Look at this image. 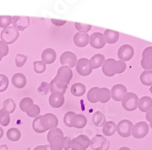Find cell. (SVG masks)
<instances>
[{"mask_svg": "<svg viewBox=\"0 0 152 150\" xmlns=\"http://www.w3.org/2000/svg\"><path fill=\"white\" fill-rule=\"evenodd\" d=\"M126 70V64L123 61H117L113 58L105 60L102 65V72L107 76H113L116 74H121Z\"/></svg>", "mask_w": 152, "mask_h": 150, "instance_id": "cell-1", "label": "cell"}, {"mask_svg": "<svg viewBox=\"0 0 152 150\" xmlns=\"http://www.w3.org/2000/svg\"><path fill=\"white\" fill-rule=\"evenodd\" d=\"M87 98L88 100L91 103H107L111 98V93H110L109 89L106 87L100 88L98 87H95L89 89V91L87 94Z\"/></svg>", "mask_w": 152, "mask_h": 150, "instance_id": "cell-2", "label": "cell"}, {"mask_svg": "<svg viewBox=\"0 0 152 150\" xmlns=\"http://www.w3.org/2000/svg\"><path fill=\"white\" fill-rule=\"evenodd\" d=\"M48 141L51 150H62L63 149V131L57 127L55 129L49 130L48 133Z\"/></svg>", "mask_w": 152, "mask_h": 150, "instance_id": "cell-3", "label": "cell"}, {"mask_svg": "<svg viewBox=\"0 0 152 150\" xmlns=\"http://www.w3.org/2000/svg\"><path fill=\"white\" fill-rule=\"evenodd\" d=\"M19 36V31L15 28L13 25H10L7 28L3 29L0 33V38H1V41L5 42L7 45H10L15 43L18 40Z\"/></svg>", "mask_w": 152, "mask_h": 150, "instance_id": "cell-4", "label": "cell"}, {"mask_svg": "<svg viewBox=\"0 0 152 150\" xmlns=\"http://www.w3.org/2000/svg\"><path fill=\"white\" fill-rule=\"evenodd\" d=\"M139 100V98L135 93H127L122 99V106L127 111H134L137 108Z\"/></svg>", "mask_w": 152, "mask_h": 150, "instance_id": "cell-5", "label": "cell"}, {"mask_svg": "<svg viewBox=\"0 0 152 150\" xmlns=\"http://www.w3.org/2000/svg\"><path fill=\"white\" fill-rule=\"evenodd\" d=\"M90 146V140L86 135H80L71 140V150H86Z\"/></svg>", "mask_w": 152, "mask_h": 150, "instance_id": "cell-6", "label": "cell"}, {"mask_svg": "<svg viewBox=\"0 0 152 150\" xmlns=\"http://www.w3.org/2000/svg\"><path fill=\"white\" fill-rule=\"evenodd\" d=\"M55 77H56L58 81H60L61 83L68 86V84L70 83V81L73 77V72L70 67L61 66L58 69L57 76Z\"/></svg>", "mask_w": 152, "mask_h": 150, "instance_id": "cell-7", "label": "cell"}, {"mask_svg": "<svg viewBox=\"0 0 152 150\" xmlns=\"http://www.w3.org/2000/svg\"><path fill=\"white\" fill-rule=\"evenodd\" d=\"M133 127L134 126L131 121L128 119H124V120H121L118 124L117 132L118 133L120 136H122V138H129L132 134Z\"/></svg>", "mask_w": 152, "mask_h": 150, "instance_id": "cell-8", "label": "cell"}, {"mask_svg": "<svg viewBox=\"0 0 152 150\" xmlns=\"http://www.w3.org/2000/svg\"><path fill=\"white\" fill-rule=\"evenodd\" d=\"M76 69H77V72L82 76H89L93 70L90 66L89 60L88 58H80L77 60V65H76Z\"/></svg>", "mask_w": 152, "mask_h": 150, "instance_id": "cell-9", "label": "cell"}, {"mask_svg": "<svg viewBox=\"0 0 152 150\" xmlns=\"http://www.w3.org/2000/svg\"><path fill=\"white\" fill-rule=\"evenodd\" d=\"M93 150H107L109 144L107 139L101 135H96L90 140V146Z\"/></svg>", "mask_w": 152, "mask_h": 150, "instance_id": "cell-10", "label": "cell"}, {"mask_svg": "<svg viewBox=\"0 0 152 150\" xmlns=\"http://www.w3.org/2000/svg\"><path fill=\"white\" fill-rule=\"evenodd\" d=\"M42 123L45 129L48 130H52L57 128L58 126V118L56 115L51 114V113H47L42 116Z\"/></svg>", "mask_w": 152, "mask_h": 150, "instance_id": "cell-11", "label": "cell"}, {"mask_svg": "<svg viewBox=\"0 0 152 150\" xmlns=\"http://www.w3.org/2000/svg\"><path fill=\"white\" fill-rule=\"evenodd\" d=\"M60 64L63 66H67V67H74L77 65V56L70 51H66L64 53H62V55L60 56L59 58Z\"/></svg>", "mask_w": 152, "mask_h": 150, "instance_id": "cell-12", "label": "cell"}, {"mask_svg": "<svg viewBox=\"0 0 152 150\" xmlns=\"http://www.w3.org/2000/svg\"><path fill=\"white\" fill-rule=\"evenodd\" d=\"M148 125L146 122H139L133 127L132 130V135L135 138L137 139H140L143 138L148 135Z\"/></svg>", "mask_w": 152, "mask_h": 150, "instance_id": "cell-13", "label": "cell"}, {"mask_svg": "<svg viewBox=\"0 0 152 150\" xmlns=\"http://www.w3.org/2000/svg\"><path fill=\"white\" fill-rule=\"evenodd\" d=\"M89 44L92 47L96 49H100L105 47L106 40L104 35L99 32H95L89 36Z\"/></svg>", "mask_w": 152, "mask_h": 150, "instance_id": "cell-14", "label": "cell"}, {"mask_svg": "<svg viewBox=\"0 0 152 150\" xmlns=\"http://www.w3.org/2000/svg\"><path fill=\"white\" fill-rule=\"evenodd\" d=\"M118 56L120 59V61H129L134 56V48L130 45H124L120 47L118 52Z\"/></svg>", "mask_w": 152, "mask_h": 150, "instance_id": "cell-15", "label": "cell"}, {"mask_svg": "<svg viewBox=\"0 0 152 150\" xmlns=\"http://www.w3.org/2000/svg\"><path fill=\"white\" fill-rule=\"evenodd\" d=\"M111 98L116 100V101H122V99L124 98V97L127 95V87L124 86V85H121V84H118V85H115L111 91Z\"/></svg>", "mask_w": 152, "mask_h": 150, "instance_id": "cell-16", "label": "cell"}, {"mask_svg": "<svg viewBox=\"0 0 152 150\" xmlns=\"http://www.w3.org/2000/svg\"><path fill=\"white\" fill-rule=\"evenodd\" d=\"M13 26L18 31H24L30 24V19L27 17H12Z\"/></svg>", "mask_w": 152, "mask_h": 150, "instance_id": "cell-17", "label": "cell"}, {"mask_svg": "<svg viewBox=\"0 0 152 150\" xmlns=\"http://www.w3.org/2000/svg\"><path fill=\"white\" fill-rule=\"evenodd\" d=\"M141 66L145 70L152 69V47L144 49L142 53Z\"/></svg>", "mask_w": 152, "mask_h": 150, "instance_id": "cell-18", "label": "cell"}, {"mask_svg": "<svg viewBox=\"0 0 152 150\" xmlns=\"http://www.w3.org/2000/svg\"><path fill=\"white\" fill-rule=\"evenodd\" d=\"M57 59V53L53 48H47L41 53V61L46 65H51Z\"/></svg>", "mask_w": 152, "mask_h": 150, "instance_id": "cell-19", "label": "cell"}, {"mask_svg": "<svg viewBox=\"0 0 152 150\" xmlns=\"http://www.w3.org/2000/svg\"><path fill=\"white\" fill-rule=\"evenodd\" d=\"M48 103L53 108H59L65 103V97L60 93H53L48 98Z\"/></svg>", "mask_w": 152, "mask_h": 150, "instance_id": "cell-20", "label": "cell"}, {"mask_svg": "<svg viewBox=\"0 0 152 150\" xmlns=\"http://www.w3.org/2000/svg\"><path fill=\"white\" fill-rule=\"evenodd\" d=\"M66 88H67V86L61 83V82L58 81L56 77H54L49 83V91L51 92V94L60 93L64 95L66 91Z\"/></svg>", "mask_w": 152, "mask_h": 150, "instance_id": "cell-21", "label": "cell"}, {"mask_svg": "<svg viewBox=\"0 0 152 150\" xmlns=\"http://www.w3.org/2000/svg\"><path fill=\"white\" fill-rule=\"evenodd\" d=\"M74 44L78 47H85L89 44V36L87 33L77 32L73 38Z\"/></svg>", "mask_w": 152, "mask_h": 150, "instance_id": "cell-22", "label": "cell"}, {"mask_svg": "<svg viewBox=\"0 0 152 150\" xmlns=\"http://www.w3.org/2000/svg\"><path fill=\"white\" fill-rule=\"evenodd\" d=\"M87 123H88V119L84 115L75 114L71 121V126L72 127H75V128H83L86 127Z\"/></svg>", "mask_w": 152, "mask_h": 150, "instance_id": "cell-23", "label": "cell"}, {"mask_svg": "<svg viewBox=\"0 0 152 150\" xmlns=\"http://www.w3.org/2000/svg\"><path fill=\"white\" fill-rule=\"evenodd\" d=\"M12 84L17 88H24L26 85V77L22 73H17L12 76Z\"/></svg>", "mask_w": 152, "mask_h": 150, "instance_id": "cell-24", "label": "cell"}, {"mask_svg": "<svg viewBox=\"0 0 152 150\" xmlns=\"http://www.w3.org/2000/svg\"><path fill=\"white\" fill-rule=\"evenodd\" d=\"M105 62V57L102 54H96L90 58L89 63H90V66L92 69H96L100 66H102V65Z\"/></svg>", "mask_w": 152, "mask_h": 150, "instance_id": "cell-25", "label": "cell"}, {"mask_svg": "<svg viewBox=\"0 0 152 150\" xmlns=\"http://www.w3.org/2000/svg\"><path fill=\"white\" fill-rule=\"evenodd\" d=\"M137 107L142 112H148L152 108V99L149 97H142L139 100Z\"/></svg>", "mask_w": 152, "mask_h": 150, "instance_id": "cell-26", "label": "cell"}, {"mask_svg": "<svg viewBox=\"0 0 152 150\" xmlns=\"http://www.w3.org/2000/svg\"><path fill=\"white\" fill-rule=\"evenodd\" d=\"M104 38L106 40V43L108 44H114L119 38V33L114 30H110V29H107L104 32Z\"/></svg>", "mask_w": 152, "mask_h": 150, "instance_id": "cell-27", "label": "cell"}, {"mask_svg": "<svg viewBox=\"0 0 152 150\" xmlns=\"http://www.w3.org/2000/svg\"><path fill=\"white\" fill-rule=\"evenodd\" d=\"M70 92L75 97H82L86 94V87L82 83H75L70 88Z\"/></svg>", "mask_w": 152, "mask_h": 150, "instance_id": "cell-28", "label": "cell"}, {"mask_svg": "<svg viewBox=\"0 0 152 150\" xmlns=\"http://www.w3.org/2000/svg\"><path fill=\"white\" fill-rule=\"evenodd\" d=\"M32 128L36 133H38V134H42L47 131L42 123V116H38L37 117L34 118L32 122Z\"/></svg>", "mask_w": 152, "mask_h": 150, "instance_id": "cell-29", "label": "cell"}, {"mask_svg": "<svg viewBox=\"0 0 152 150\" xmlns=\"http://www.w3.org/2000/svg\"><path fill=\"white\" fill-rule=\"evenodd\" d=\"M21 132L18 128L16 127H11L7 130V138L8 140L12 141V142H17L21 138Z\"/></svg>", "mask_w": 152, "mask_h": 150, "instance_id": "cell-30", "label": "cell"}, {"mask_svg": "<svg viewBox=\"0 0 152 150\" xmlns=\"http://www.w3.org/2000/svg\"><path fill=\"white\" fill-rule=\"evenodd\" d=\"M92 122L96 127H103L106 123V117L101 111H96L92 117Z\"/></svg>", "mask_w": 152, "mask_h": 150, "instance_id": "cell-31", "label": "cell"}, {"mask_svg": "<svg viewBox=\"0 0 152 150\" xmlns=\"http://www.w3.org/2000/svg\"><path fill=\"white\" fill-rule=\"evenodd\" d=\"M117 131V125L113 121H107L103 126V134L106 136L113 135Z\"/></svg>", "mask_w": 152, "mask_h": 150, "instance_id": "cell-32", "label": "cell"}, {"mask_svg": "<svg viewBox=\"0 0 152 150\" xmlns=\"http://www.w3.org/2000/svg\"><path fill=\"white\" fill-rule=\"evenodd\" d=\"M140 81L145 86H152V70H145L140 75Z\"/></svg>", "mask_w": 152, "mask_h": 150, "instance_id": "cell-33", "label": "cell"}, {"mask_svg": "<svg viewBox=\"0 0 152 150\" xmlns=\"http://www.w3.org/2000/svg\"><path fill=\"white\" fill-rule=\"evenodd\" d=\"M3 108L8 113V114H12L15 112L16 110V103L12 98H7L4 101L3 103Z\"/></svg>", "mask_w": 152, "mask_h": 150, "instance_id": "cell-34", "label": "cell"}, {"mask_svg": "<svg viewBox=\"0 0 152 150\" xmlns=\"http://www.w3.org/2000/svg\"><path fill=\"white\" fill-rule=\"evenodd\" d=\"M40 111H41V109H40L39 106L34 104L26 111V114L27 115V117H28L36 118L38 116H40Z\"/></svg>", "mask_w": 152, "mask_h": 150, "instance_id": "cell-35", "label": "cell"}, {"mask_svg": "<svg viewBox=\"0 0 152 150\" xmlns=\"http://www.w3.org/2000/svg\"><path fill=\"white\" fill-rule=\"evenodd\" d=\"M10 123V114H8L4 108L0 109V125L7 127Z\"/></svg>", "mask_w": 152, "mask_h": 150, "instance_id": "cell-36", "label": "cell"}, {"mask_svg": "<svg viewBox=\"0 0 152 150\" xmlns=\"http://www.w3.org/2000/svg\"><path fill=\"white\" fill-rule=\"evenodd\" d=\"M32 105H34V101L32 98H22V100L19 102V108L22 112H25Z\"/></svg>", "mask_w": 152, "mask_h": 150, "instance_id": "cell-37", "label": "cell"}, {"mask_svg": "<svg viewBox=\"0 0 152 150\" xmlns=\"http://www.w3.org/2000/svg\"><path fill=\"white\" fill-rule=\"evenodd\" d=\"M33 66H34V71L37 74H42L46 71L47 68V65L44 64L42 61H35L33 63Z\"/></svg>", "mask_w": 152, "mask_h": 150, "instance_id": "cell-38", "label": "cell"}, {"mask_svg": "<svg viewBox=\"0 0 152 150\" xmlns=\"http://www.w3.org/2000/svg\"><path fill=\"white\" fill-rule=\"evenodd\" d=\"M9 86V80L6 75L0 74V93L5 92Z\"/></svg>", "mask_w": 152, "mask_h": 150, "instance_id": "cell-39", "label": "cell"}, {"mask_svg": "<svg viewBox=\"0 0 152 150\" xmlns=\"http://www.w3.org/2000/svg\"><path fill=\"white\" fill-rule=\"evenodd\" d=\"M12 24V17L11 16H0V27L3 29L10 26Z\"/></svg>", "mask_w": 152, "mask_h": 150, "instance_id": "cell-40", "label": "cell"}, {"mask_svg": "<svg viewBox=\"0 0 152 150\" xmlns=\"http://www.w3.org/2000/svg\"><path fill=\"white\" fill-rule=\"evenodd\" d=\"M75 27L78 32L87 33L91 30L92 25H88V24H83V23H75Z\"/></svg>", "mask_w": 152, "mask_h": 150, "instance_id": "cell-41", "label": "cell"}, {"mask_svg": "<svg viewBox=\"0 0 152 150\" xmlns=\"http://www.w3.org/2000/svg\"><path fill=\"white\" fill-rule=\"evenodd\" d=\"M27 61V58L26 56L23 54H18L16 56V58H15V64L18 67H22L25 66V64L26 63Z\"/></svg>", "mask_w": 152, "mask_h": 150, "instance_id": "cell-42", "label": "cell"}, {"mask_svg": "<svg viewBox=\"0 0 152 150\" xmlns=\"http://www.w3.org/2000/svg\"><path fill=\"white\" fill-rule=\"evenodd\" d=\"M74 116H75V113L73 111H68V112H66L65 114L64 118H63L65 126H66L68 127H72V126H71V121H72V118H73Z\"/></svg>", "mask_w": 152, "mask_h": 150, "instance_id": "cell-43", "label": "cell"}, {"mask_svg": "<svg viewBox=\"0 0 152 150\" xmlns=\"http://www.w3.org/2000/svg\"><path fill=\"white\" fill-rule=\"evenodd\" d=\"M9 53V47L8 45H7L5 42L0 40V56H2L3 58L7 56Z\"/></svg>", "mask_w": 152, "mask_h": 150, "instance_id": "cell-44", "label": "cell"}, {"mask_svg": "<svg viewBox=\"0 0 152 150\" xmlns=\"http://www.w3.org/2000/svg\"><path fill=\"white\" fill-rule=\"evenodd\" d=\"M38 91L42 95H46L49 91V84L47 83V82H43V83H41L40 87H38Z\"/></svg>", "mask_w": 152, "mask_h": 150, "instance_id": "cell-45", "label": "cell"}, {"mask_svg": "<svg viewBox=\"0 0 152 150\" xmlns=\"http://www.w3.org/2000/svg\"><path fill=\"white\" fill-rule=\"evenodd\" d=\"M71 139L68 136H64L63 138V149L64 150H69L70 149Z\"/></svg>", "mask_w": 152, "mask_h": 150, "instance_id": "cell-46", "label": "cell"}, {"mask_svg": "<svg viewBox=\"0 0 152 150\" xmlns=\"http://www.w3.org/2000/svg\"><path fill=\"white\" fill-rule=\"evenodd\" d=\"M51 22L54 25H58V26H61V25H64L65 24H66V20H58V19H51Z\"/></svg>", "mask_w": 152, "mask_h": 150, "instance_id": "cell-47", "label": "cell"}, {"mask_svg": "<svg viewBox=\"0 0 152 150\" xmlns=\"http://www.w3.org/2000/svg\"><path fill=\"white\" fill-rule=\"evenodd\" d=\"M146 118H147V120L149 122V124H150V127L152 128V108L150 109L149 111H148V112H147Z\"/></svg>", "mask_w": 152, "mask_h": 150, "instance_id": "cell-48", "label": "cell"}, {"mask_svg": "<svg viewBox=\"0 0 152 150\" xmlns=\"http://www.w3.org/2000/svg\"><path fill=\"white\" fill-rule=\"evenodd\" d=\"M33 150H48V146H46V145L37 146H36Z\"/></svg>", "mask_w": 152, "mask_h": 150, "instance_id": "cell-49", "label": "cell"}, {"mask_svg": "<svg viewBox=\"0 0 152 150\" xmlns=\"http://www.w3.org/2000/svg\"><path fill=\"white\" fill-rule=\"evenodd\" d=\"M0 150H8V147L7 145H1L0 146Z\"/></svg>", "mask_w": 152, "mask_h": 150, "instance_id": "cell-50", "label": "cell"}, {"mask_svg": "<svg viewBox=\"0 0 152 150\" xmlns=\"http://www.w3.org/2000/svg\"><path fill=\"white\" fill-rule=\"evenodd\" d=\"M3 135H4V129L0 127V139L3 138Z\"/></svg>", "mask_w": 152, "mask_h": 150, "instance_id": "cell-51", "label": "cell"}, {"mask_svg": "<svg viewBox=\"0 0 152 150\" xmlns=\"http://www.w3.org/2000/svg\"><path fill=\"white\" fill-rule=\"evenodd\" d=\"M118 150H130L129 147H126V146H124V147H120Z\"/></svg>", "mask_w": 152, "mask_h": 150, "instance_id": "cell-52", "label": "cell"}, {"mask_svg": "<svg viewBox=\"0 0 152 150\" xmlns=\"http://www.w3.org/2000/svg\"><path fill=\"white\" fill-rule=\"evenodd\" d=\"M2 58H3V57H2V56H0V62L2 61Z\"/></svg>", "mask_w": 152, "mask_h": 150, "instance_id": "cell-53", "label": "cell"}, {"mask_svg": "<svg viewBox=\"0 0 152 150\" xmlns=\"http://www.w3.org/2000/svg\"><path fill=\"white\" fill-rule=\"evenodd\" d=\"M150 92H151V93H152V86H151V87H150Z\"/></svg>", "mask_w": 152, "mask_h": 150, "instance_id": "cell-54", "label": "cell"}]
</instances>
